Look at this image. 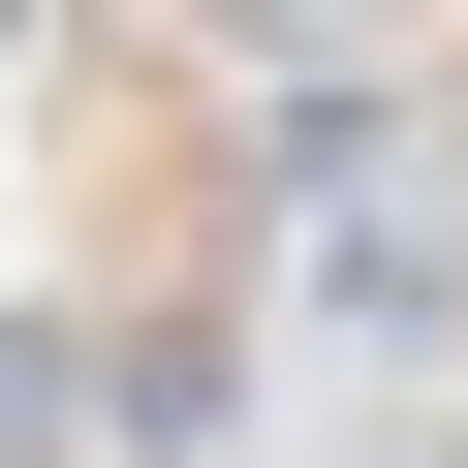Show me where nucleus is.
<instances>
[{
    "label": "nucleus",
    "mask_w": 468,
    "mask_h": 468,
    "mask_svg": "<svg viewBox=\"0 0 468 468\" xmlns=\"http://www.w3.org/2000/svg\"><path fill=\"white\" fill-rule=\"evenodd\" d=\"M63 406H94V375H63L32 313H0V468H63Z\"/></svg>",
    "instance_id": "f257e3e1"
},
{
    "label": "nucleus",
    "mask_w": 468,
    "mask_h": 468,
    "mask_svg": "<svg viewBox=\"0 0 468 468\" xmlns=\"http://www.w3.org/2000/svg\"><path fill=\"white\" fill-rule=\"evenodd\" d=\"M0 63H32V0H0Z\"/></svg>",
    "instance_id": "7ed1b4c3"
},
{
    "label": "nucleus",
    "mask_w": 468,
    "mask_h": 468,
    "mask_svg": "<svg viewBox=\"0 0 468 468\" xmlns=\"http://www.w3.org/2000/svg\"><path fill=\"white\" fill-rule=\"evenodd\" d=\"M344 468H468V437H437V406H406V437H344Z\"/></svg>",
    "instance_id": "f03ea898"
}]
</instances>
